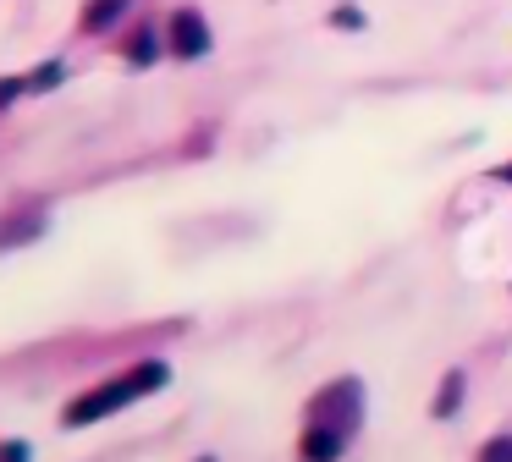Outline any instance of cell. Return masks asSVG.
Segmentation results:
<instances>
[{"mask_svg": "<svg viewBox=\"0 0 512 462\" xmlns=\"http://www.w3.org/2000/svg\"><path fill=\"white\" fill-rule=\"evenodd\" d=\"M127 6H133V0H89V6H83V33L116 28V22L127 17Z\"/></svg>", "mask_w": 512, "mask_h": 462, "instance_id": "obj_7", "label": "cell"}, {"mask_svg": "<svg viewBox=\"0 0 512 462\" xmlns=\"http://www.w3.org/2000/svg\"><path fill=\"white\" fill-rule=\"evenodd\" d=\"M166 380H171L166 363H160V358H144V363H133L122 380H105V385H94L89 396L67 402L61 424H67V429H89V424H100V418H111V413H122V407H133L138 396H155Z\"/></svg>", "mask_w": 512, "mask_h": 462, "instance_id": "obj_1", "label": "cell"}, {"mask_svg": "<svg viewBox=\"0 0 512 462\" xmlns=\"http://www.w3.org/2000/svg\"><path fill=\"white\" fill-rule=\"evenodd\" d=\"M331 28H336V33H364V28H369L364 6H353V0H342V6L331 11Z\"/></svg>", "mask_w": 512, "mask_h": 462, "instance_id": "obj_10", "label": "cell"}, {"mask_svg": "<svg viewBox=\"0 0 512 462\" xmlns=\"http://www.w3.org/2000/svg\"><path fill=\"white\" fill-rule=\"evenodd\" d=\"M61 77H67V61H61V55H50V61L39 66V72H28V94H50V88H56Z\"/></svg>", "mask_w": 512, "mask_h": 462, "instance_id": "obj_9", "label": "cell"}, {"mask_svg": "<svg viewBox=\"0 0 512 462\" xmlns=\"http://www.w3.org/2000/svg\"><path fill=\"white\" fill-rule=\"evenodd\" d=\"M496 176H501V182H507V187H512V160H507V165H501V171H496Z\"/></svg>", "mask_w": 512, "mask_h": 462, "instance_id": "obj_14", "label": "cell"}, {"mask_svg": "<svg viewBox=\"0 0 512 462\" xmlns=\"http://www.w3.org/2000/svg\"><path fill=\"white\" fill-rule=\"evenodd\" d=\"M479 462H512V435H496L479 446Z\"/></svg>", "mask_w": 512, "mask_h": 462, "instance_id": "obj_11", "label": "cell"}, {"mask_svg": "<svg viewBox=\"0 0 512 462\" xmlns=\"http://www.w3.org/2000/svg\"><path fill=\"white\" fill-rule=\"evenodd\" d=\"M127 66H155V55H160V33H155V22H138L133 33H127Z\"/></svg>", "mask_w": 512, "mask_h": 462, "instance_id": "obj_6", "label": "cell"}, {"mask_svg": "<svg viewBox=\"0 0 512 462\" xmlns=\"http://www.w3.org/2000/svg\"><path fill=\"white\" fill-rule=\"evenodd\" d=\"M199 462H215V457H199Z\"/></svg>", "mask_w": 512, "mask_h": 462, "instance_id": "obj_15", "label": "cell"}, {"mask_svg": "<svg viewBox=\"0 0 512 462\" xmlns=\"http://www.w3.org/2000/svg\"><path fill=\"white\" fill-rule=\"evenodd\" d=\"M463 391H468V374L452 369V374L441 380V391H435V407H430V413H435V418H452L457 407H463Z\"/></svg>", "mask_w": 512, "mask_h": 462, "instance_id": "obj_8", "label": "cell"}, {"mask_svg": "<svg viewBox=\"0 0 512 462\" xmlns=\"http://www.w3.org/2000/svg\"><path fill=\"white\" fill-rule=\"evenodd\" d=\"M309 418L314 424H325V429H342L347 440H353V429L364 424V380H336V385H325L320 396L309 402Z\"/></svg>", "mask_w": 512, "mask_h": 462, "instance_id": "obj_2", "label": "cell"}, {"mask_svg": "<svg viewBox=\"0 0 512 462\" xmlns=\"http://www.w3.org/2000/svg\"><path fill=\"white\" fill-rule=\"evenodd\" d=\"M45 226H50V220L39 215V209H12V215L0 220V253L23 248V242H39V237H45Z\"/></svg>", "mask_w": 512, "mask_h": 462, "instance_id": "obj_4", "label": "cell"}, {"mask_svg": "<svg viewBox=\"0 0 512 462\" xmlns=\"http://www.w3.org/2000/svg\"><path fill=\"white\" fill-rule=\"evenodd\" d=\"M28 94V77H0V110H12V99Z\"/></svg>", "mask_w": 512, "mask_h": 462, "instance_id": "obj_12", "label": "cell"}, {"mask_svg": "<svg viewBox=\"0 0 512 462\" xmlns=\"http://www.w3.org/2000/svg\"><path fill=\"white\" fill-rule=\"evenodd\" d=\"M166 50H171V61H204V55L215 50V33H210V22H204V11H193V6L171 11L166 17Z\"/></svg>", "mask_w": 512, "mask_h": 462, "instance_id": "obj_3", "label": "cell"}, {"mask_svg": "<svg viewBox=\"0 0 512 462\" xmlns=\"http://www.w3.org/2000/svg\"><path fill=\"white\" fill-rule=\"evenodd\" d=\"M28 457H34L28 440H6V446H0V462H28Z\"/></svg>", "mask_w": 512, "mask_h": 462, "instance_id": "obj_13", "label": "cell"}, {"mask_svg": "<svg viewBox=\"0 0 512 462\" xmlns=\"http://www.w3.org/2000/svg\"><path fill=\"white\" fill-rule=\"evenodd\" d=\"M342 446H347V435L342 429H325V424H309V435H303V462H336L342 457Z\"/></svg>", "mask_w": 512, "mask_h": 462, "instance_id": "obj_5", "label": "cell"}]
</instances>
